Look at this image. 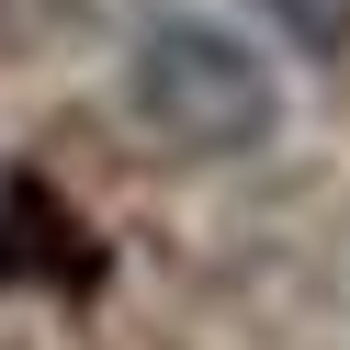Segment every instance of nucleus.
<instances>
[{
	"instance_id": "f257e3e1",
	"label": "nucleus",
	"mask_w": 350,
	"mask_h": 350,
	"mask_svg": "<svg viewBox=\"0 0 350 350\" xmlns=\"http://www.w3.org/2000/svg\"><path fill=\"white\" fill-rule=\"evenodd\" d=\"M124 102H136V124L159 147H181V159H249V147H271V124H282L271 57H260L237 23H204V12H170V23L136 34Z\"/></svg>"
},
{
	"instance_id": "f03ea898",
	"label": "nucleus",
	"mask_w": 350,
	"mask_h": 350,
	"mask_svg": "<svg viewBox=\"0 0 350 350\" xmlns=\"http://www.w3.org/2000/svg\"><path fill=\"white\" fill-rule=\"evenodd\" d=\"M294 57H350V0H260Z\"/></svg>"
}]
</instances>
